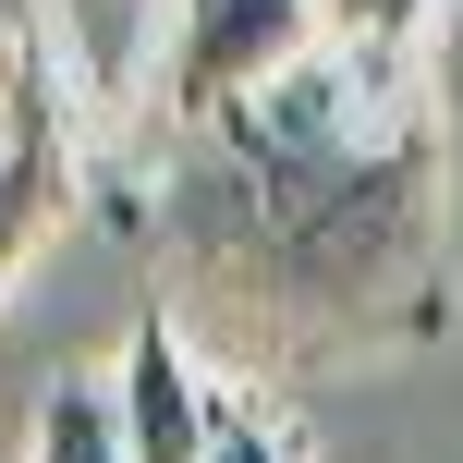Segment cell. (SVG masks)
I'll return each instance as SVG.
<instances>
[{"label": "cell", "mask_w": 463, "mask_h": 463, "mask_svg": "<svg viewBox=\"0 0 463 463\" xmlns=\"http://www.w3.org/2000/svg\"><path fill=\"white\" fill-rule=\"evenodd\" d=\"M159 280L232 354H354L439 293V122L415 61L317 49L184 135L159 184Z\"/></svg>", "instance_id": "obj_1"}, {"label": "cell", "mask_w": 463, "mask_h": 463, "mask_svg": "<svg viewBox=\"0 0 463 463\" xmlns=\"http://www.w3.org/2000/svg\"><path fill=\"white\" fill-rule=\"evenodd\" d=\"M329 49L317 0H171V49H159V110L184 135H208L220 110L269 98L280 73H305Z\"/></svg>", "instance_id": "obj_2"}, {"label": "cell", "mask_w": 463, "mask_h": 463, "mask_svg": "<svg viewBox=\"0 0 463 463\" xmlns=\"http://www.w3.org/2000/svg\"><path fill=\"white\" fill-rule=\"evenodd\" d=\"M73 208V135H61V73H49V13L0 0V269Z\"/></svg>", "instance_id": "obj_3"}, {"label": "cell", "mask_w": 463, "mask_h": 463, "mask_svg": "<svg viewBox=\"0 0 463 463\" xmlns=\"http://www.w3.org/2000/svg\"><path fill=\"white\" fill-rule=\"evenodd\" d=\"M110 391H122V439H135V463H208V439H220V378H208V354H195V329L171 317V305L135 317Z\"/></svg>", "instance_id": "obj_4"}, {"label": "cell", "mask_w": 463, "mask_h": 463, "mask_svg": "<svg viewBox=\"0 0 463 463\" xmlns=\"http://www.w3.org/2000/svg\"><path fill=\"white\" fill-rule=\"evenodd\" d=\"M24 463H135V439H122V391H110V378H61V391L37 402Z\"/></svg>", "instance_id": "obj_5"}, {"label": "cell", "mask_w": 463, "mask_h": 463, "mask_svg": "<svg viewBox=\"0 0 463 463\" xmlns=\"http://www.w3.org/2000/svg\"><path fill=\"white\" fill-rule=\"evenodd\" d=\"M208 463H317V439H305V415H293L280 391L232 378V391H220V439H208Z\"/></svg>", "instance_id": "obj_6"}, {"label": "cell", "mask_w": 463, "mask_h": 463, "mask_svg": "<svg viewBox=\"0 0 463 463\" xmlns=\"http://www.w3.org/2000/svg\"><path fill=\"white\" fill-rule=\"evenodd\" d=\"M317 24H329V49H354V61H415L427 0H317Z\"/></svg>", "instance_id": "obj_7"}, {"label": "cell", "mask_w": 463, "mask_h": 463, "mask_svg": "<svg viewBox=\"0 0 463 463\" xmlns=\"http://www.w3.org/2000/svg\"><path fill=\"white\" fill-rule=\"evenodd\" d=\"M0 280H13V269H0Z\"/></svg>", "instance_id": "obj_8"}]
</instances>
